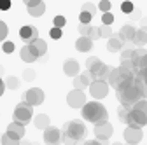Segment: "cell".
I'll use <instances>...</instances> for the list:
<instances>
[{"label":"cell","instance_id":"obj_31","mask_svg":"<svg viewBox=\"0 0 147 145\" xmlns=\"http://www.w3.org/2000/svg\"><path fill=\"white\" fill-rule=\"evenodd\" d=\"M18 86H20V81H18L16 77H7L5 87H9V89H18Z\"/></svg>","mask_w":147,"mask_h":145},{"label":"cell","instance_id":"obj_27","mask_svg":"<svg viewBox=\"0 0 147 145\" xmlns=\"http://www.w3.org/2000/svg\"><path fill=\"white\" fill-rule=\"evenodd\" d=\"M133 52H135V49H124V51L121 52V63L131 61V60H133Z\"/></svg>","mask_w":147,"mask_h":145},{"label":"cell","instance_id":"obj_46","mask_svg":"<svg viewBox=\"0 0 147 145\" xmlns=\"http://www.w3.org/2000/svg\"><path fill=\"white\" fill-rule=\"evenodd\" d=\"M4 91H5V82H4L2 79H0V96L4 95Z\"/></svg>","mask_w":147,"mask_h":145},{"label":"cell","instance_id":"obj_1","mask_svg":"<svg viewBox=\"0 0 147 145\" xmlns=\"http://www.w3.org/2000/svg\"><path fill=\"white\" fill-rule=\"evenodd\" d=\"M86 136V126L82 121H68L63 124L61 140L65 145H77Z\"/></svg>","mask_w":147,"mask_h":145},{"label":"cell","instance_id":"obj_33","mask_svg":"<svg viewBox=\"0 0 147 145\" xmlns=\"http://www.w3.org/2000/svg\"><path fill=\"white\" fill-rule=\"evenodd\" d=\"M65 23H67V19H65L63 16H56V17L53 19V25H54V28H60V30L65 26Z\"/></svg>","mask_w":147,"mask_h":145},{"label":"cell","instance_id":"obj_17","mask_svg":"<svg viewBox=\"0 0 147 145\" xmlns=\"http://www.w3.org/2000/svg\"><path fill=\"white\" fill-rule=\"evenodd\" d=\"M102 66H103V63H102L100 58H96V56H91V58H88V61H86V68H88V72H89L91 79H93L98 72L102 70Z\"/></svg>","mask_w":147,"mask_h":145},{"label":"cell","instance_id":"obj_10","mask_svg":"<svg viewBox=\"0 0 147 145\" xmlns=\"http://www.w3.org/2000/svg\"><path fill=\"white\" fill-rule=\"evenodd\" d=\"M95 136H96V140H100V142H107L110 136H112V133H114V128H112V124L110 122H100V124H96L95 126Z\"/></svg>","mask_w":147,"mask_h":145},{"label":"cell","instance_id":"obj_22","mask_svg":"<svg viewBox=\"0 0 147 145\" xmlns=\"http://www.w3.org/2000/svg\"><path fill=\"white\" fill-rule=\"evenodd\" d=\"M33 124H35V128H37V130H44V131H46L47 128H51V124H49V115H46V114L35 115Z\"/></svg>","mask_w":147,"mask_h":145},{"label":"cell","instance_id":"obj_32","mask_svg":"<svg viewBox=\"0 0 147 145\" xmlns=\"http://www.w3.org/2000/svg\"><path fill=\"white\" fill-rule=\"evenodd\" d=\"M91 30H93V26H91V25H79V32H81V37H89Z\"/></svg>","mask_w":147,"mask_h":145},{"label":"cell","instance_id":"obj_49","mask_svg":"<svg viewBox=\"0 0 147 145\" xmlns=\"http://www.w3.org/2000/svg\"><path fill=\"white\" fill-rule=\"evenodd\" d=\"M77 145H84V143H82V142H81V143H77Z\"/></svg>","mask_w":147,"mask_h":145},{"label":"cell","instance_id":"obj_15","mask_svg":"<svg viewBox=\"0 0 147 145\" xmlns=\"http://www.w3.org/2000/svg\"><path fill=\"white\" fill-rule=\"evenodd\" d=\"M79 70H81V66H79V63L76 61V60H67L65 63H63V72H65V75H68V77H79L81 74H79Z\"/></svg>","mask_w":147,"mask_h":145},{"label":"cell","instance_id":"obj_20","mask_svg":"<svg viewBox=\"0 0 147 145\" xmlns=\"http://www.w3.org/2000/svg\"><path fill=\"white\" fill-rule=\"evenodd\" d=\"M123 46H124V42L119 39V35H112L107 42V51L109 52H117V51L123 49Z\"/></svg>","mask_w":147,"mask_h":145},{"label":"cell","instance_id":"obj_40","mask_svg":"<svg viewBox=\"0 0 147 145\" xmlns=\"http://www.w3.org/2000/svg\"><path fill=\"white\" fill-rule=\"evenodd\" d=\"M102 35H100V28H95L93 26V30H91V33H89V37L88 39H91V40H96V39H100Z\"/></svg>","mask_w":147,"mask_h":145},{"label":"cell","instance_id":"obj_44","mask_svg":"<svg viewBox=\"0 0 147 145\" xmlns=\"http://www.w3.org/2000/svg\"><path fill=\"white\" fill-rule=\"evenodd\" d=\"M11 7V0H0V11H7Z\"/></svg>","mask_w":147,"mask_h":145},{"label":"cell","instance_id":"obj_11","mask_svg":"<svg viewBox=\"0 0 147 145\" xmlns=\"http://www.w3.org/2000/svg\"><path fill=\"white\" fill-rule=\"evenodd\" d=\"M20 37H21V40L26 46H30L32 42H35L37 39H39V30H37L35 26H32V25H25L20 30Z\"/></svg>","mask_w":147,"mask_h":145},{"label":"cell","instance_id":"obj_3","mask_svg":"<svg viewBox=\"0 0 147 145\" xmlns=\"http://www.w3.org/2000/svg\"><path fill=\"white\" fill-rule=\"evenodd\" d=\"M82 117L88 122H93L95 126L100 122H107V108L100 103V101H88L82 108Z\"/></svg>","mask_w":147,"mask_h":145},{"label":"cell","instance_id":"obj_50","mask_svg":"<svg viewBox=\"0 0 147 145\" xmlns=\"http://www.w3.org/2000/svg\"><path fill=\"white\" fill-rule=\"evenodd\" d=\"M33 145H35V143H33Z\"/></svg>","mask_w":147,"mask_h":145},{"label":"cell","instance_id":"obj_21","mask_svg":"<svg viewBox=\"0 0 147 145\" xmlns=\"http://www.w3.org/2000/svg\"><path fill=\"white\" fill-rule=\"evenodd\" d=\"M7 133H11L12 136L23 140V136H25V126H23V124H18V122L12 121V122L7 126Z\"/></svg>","mask_w":147,"mask_h":145},{"label":"cell","instance_id":"obj_18","mask_svg":"<svg viewBox=\"0 0 147 145\" xmlns=\"http://www.w3.org/2000/svg\"><path fill=\"white\" fill-rule=\"evenodd\" d=\"M135 33H137L135 26H131V25H124V26L119 30V39H121L123 42H133Z\"/></svg>","mask_w":147,"mask_h":145},{"label":"cell","instance_id":"obj_29","mask_svg":"<svg viewBox=\"0 0 147 145\" xmlns=\"http://www.w3.org/2000/svg\"><path fill=\"white\" fill-rule=\"evenodd\" d=\"M81 11H82V12H88V14H91V16H95V14H96V5H95V4L86 2V4H82Z\"/></svg>","mask_w":147,"mask_h":145},{"label":"cell","instance_id":"obj_39","mask_svg":"<svg viewBox=\"0 0 147 145\" xmlns=\"http://www.w3.org/2000/svg\"><path fill=\"white\" fill-rule=\"evenodd\" d=\"M121 11L126 12V14L133 12V2H123V4H121Z\"/></svg>","mask_w":147,"mask_h":145},{"label":"cell","instance_id":"obj_42","mask_svg":"<svg viewBox=\"0 0 147 145\" xmlns=\"http://www.w3.org/2000/svg\"><path fill=\"white\" fill-rule=\"evenodd\" d=\"M2 51H4V52H7V54H11V52L14 51V44H12V42H4Z\"/></svg>","mask_w":147,"mask_h":145},{"label":"cell","instance_id":"obj_7","mask_svg":"<svg viewBox=\"0 0 147 145\" xmlns=\"http://www.w3.org/2000/svg\"><path fill=\"white\" fill-rule=\"evenodd\" d=\"M67 103L72 108H84L86 105V95L81 89H72V91L67 95Z\"/></svg>","mask_w":147,"mask_h":145},{"label":"cell","instance_id":"obj_5","mask_svg":"<svg viewBox=\"0 0 147 145\" xmlns=\"http://www.w3.org/2000/svg\"><path fill=\"white\" fill-rule=\"evenodd\" d=\"M32 115H33V107H30V105H26V103H23V101L16 105L14 114H12L14 122L23 124V126H26V124L32 121Z\"/></svg>","mask_w":147,"mask_h":145},{"label":"cell","instance_id":"obj_6","mask_svg":"<svg viewBox=\"0 0 147 145\" xmlns=\"http://www.w3.org/2000/svg\"><path fill=\"white\" fill-rule=\"evenodd\" d=\"M44 98H46V95H44L42 89L32 87V89H28V91L23 95V103H26L30 107H37V105H42L44 103Z\"/></svg>","mask_w":147,"mask_h":145},{"label":"cell","instance_id":"obj_8","mask_svg":"<svg viewBox=\"0 0 147 145\" xmlns=\"http://www.w3.org/2000/svg\"><path fill=\"white\" fill-rule=\"evenodd\" d=\"M131 63H133V66H135V72H144V70H147V49H144V47L135 49Z\"/></svg>","mask_w":147,"mask_h":145},{"label":"cell","instance_id":"obj_24","mask_svg":"<svg viewBox=\"0 0 147 145\" xmlns=\"http://www.w3.org/2000/svg\"><path fill=\"white\" fill-rule=\"evenodd\" d=\"M133 44H135V46H145V44H147V26L137 30L135 39H133Z\"/></svg>","mask_w":147,"mask_h":145},{"label":"cell","instance_id":"obj_16","mask_svg":"<svg viewBox=\"0 0 147 145\" xmlns=\"http://www.w3.org/2000/svg\"><path fill=\"white\" fill-rule=\"evenodd\" d=\"M28 47H30V51L33 52L35 58H40V56H44V54L47 52V44H46V40H42V39H37V40L32 42Z\"/></svg>","mask_w":147,"mask_h":145},{"label":"cell","instance_id":"obj_48","mask_svg":"<svg viewBox=\"0 0 147 145\" xmlns=\"http://www.w3.org/2000/svg\"><path fill=\"white\" fill-rule=\"evenodd\" d=\"M112 145H123V143H119V142H114V143H112Z\"/></svg>","mask_w":147,"mask_h":145},{"label":"cell","instance_id":"obj_19","mask_svg":"<svg viewBox=\"0 0 147 145\" xmlns=\"http://www.w3.org/2000/svg\"><path fill=\"white\" fill-rule=\"evenodd\" d=\"M91 84H93V79H91L89 72H86V74H81L79 77L74 79V87H76V89H81V91H82V87H89Z\"/></svg>","mask_w":147,"mask_h":145},{"label":"cell","instance_id":"obj_14","mask_svg":"<svg viewBox=\"0 0 147 145\" xmlns=\"http://www.w3.org/2000/svg\"><path fill=\"white\" fill-rule=\"evenodd\" d=\"M26 4V9H28V14L30 16H42L44 11H46V4L42 2V0H28Z\"/></svg>","mask_w":147,"mask_h":145},{"label":"cell","instance_id":"obj_26","mask_svg":"<svg viewBox=\"0 0 147 145\" xmlns=\"http://www.w3.org/2000/svg\"><path fill=\"white\" fill-rule=\"evenodd\" d=\"M20 56H21V60H23V61H26V63H32V61H35V60H37V58L33 56V52L30 51V47H28V46H25V47L21 49Z\"/></svg>","mask_w":147,"mask_h":145},{"label":"cell","instance_id":"obj_34","mask_svg":"<svg viewBox=\"0 0 147 145\" xmlns=\"http://www.w3.org/2000/svg\"><path fill=\"white\" fill-rule=\"evenodd\" d=\"M102 23H103L105 26H110V25L114 23V14H110V12L103 14V16H102Z\"/></svg>","mask_w":147,"mask_h":145},{"label":"cell","instance_id":"obj_12","mask_svg":"<svg viewBox=\"0 0 147 145\" xmlns=\"http://www.w3.org/2000/svg\"><path fill=\"white\" fill-rule=\"evenodd\" d=\"M61 142H63L61 140V130L51 126V128H47L44 131V143H47V145H60Z\"/></svg>","mask_w":147,"mask_h":145},{"label":"cell","instance_id":"obj_36","mask_svg":"<svg viewBox=\"0 0 147 145\" xmlns=\"http://www.w3.org/2000/svg\"><path fill=\"white\" fill-rule=\"evenodd\" d=\"M100 35H102V37H105V39H110V37H112V30H110V26L102 25L100 26Z\"/></svg>","mask_w":147,"mask_h":145},{"label":"cell","instance_id":"obj_28","mask_svg":"<svg viewBox=\"0 0 147 145\" xmlns=\"http://www.w3.org/2000/svg\"><path fill=\"white\" fill-rule=\"evenodd\" d=\"M130 110H131V108L119 107V110H117V115H119V121H121V122H126V121H128V115H130Z\"/></svg>","mask_w":147,"mask_h":145},{"label":"cell","instance_id":"obj_4","mask_svg":"<svg viewBox=\"0 0 147 145\" xmlns=\"http://www.w3.org/2000/svg\"><path fill=\"white\" fill-rule=\"evenodd\" d=\"M116 95H117V100L121 101V107L133 108L140 101V98H142L144 93H142V89H140V86L137 84V79H135L133 86L124 87V89H121V91H116Z\"/></svg>","mask_w":147,"mask_h":145},{"label":"cell","instance_id":"obj_13","mask_svg":"<svg viewBox=\"0 0 147 145\" xmlns=\"http://www.w3.org/2000/svg\"><path fill=\"white\" fill-rule=\"evenodd\" d=\"M123 136H124V140H126L128 145H138L142 142V138H144V133L138 128H126L124 133H123Z\"/></svg>","mask_w":147,"mask_h":145},{"label":"cell","instance_id":"obj_47","mask_svg":"<svg viewBox=\"0 0 147 145\" xmlns=\"http://www.w3.org/2000/svg\"><path fill=\"white\" fill-rule=\"evenodd\" d=\"M20 145H33V143H32V142H26V140H21Z\"/></svg>","mask_w":147,"mask_h":145},{"label":"cell","instance_id":"obj_2","mask_svg":"<svg viewBox=\"0 0 147 145\" xmlns=\"http://www.w3.org/2000/svg\"><path fill=\"white\" fill-rule=\"evenodd\" d=\"M135 79H137V75H135V72H131V70H128L126 66H117V68H112V74H110V77H109V86H112L116 91H121V89H124V87H130V86H133L135 84Z\"/></svg>","mask_w":147,"mask_h":145},{"label":"cell","instance_id":"obj_45","mask_svg":"<svg viewBox=\"0 0 147 145\" xmlns=\"http://www.w3.org/2000/svg\"><path fill=\"white\" fill-rule=\"evenodd\" d=\"M84 145H107V142H100V140H88V142H84Z\"/></svg>","mask_w":147,"mask_h":145},{"label":"cell","instance_id":"obj_30","mask_svg":"<svg viewBox=\"0 0 147 145\" xmlns=\"http://www.w3.org/2000/svg\"><path fill=\"white\" fill-rule=\"evenodd\" d=\"M110 7H112V4H110L109 0H102V2H98V9H100L103 14L110 12Z\"/></svg>","mask_w":147,"mask_h":145},{"label":"cell","instance_id":"obj_9","mask_svg":"<svg viewBox=\"0 0 147 145\" xmlns=\"http://www.w3.org/2000/svg\"><path fill=\"white\" fill-rule=\"evenodd\" d=\"M89 93L95 100H103L109 95V82L103 81H95L93 84L89 86Z\"/></svg>","mask_w":147,"mask_h":145},{"label":"cell","instance_id":"obj_35","mask_svg":"<svg viewBox=\"0 0 147 145\" xmlns=\"http://www.w3.org/2000/svg\"><path fill=\"white\" fill-rule=\"evenodd\" d=\"M79 19H81V25H89V23H91V19H93V16L88 14V12H82V11H81Z\"/></svg>","mask_w":147,"mask_h":145},{"label":"cell","instance_id":"obj_43","mask_svg":"<svg viewBox=\"0 0 147 145\" xmlns=\"http://www.w3.org/2000/svg\"><path fill=\"white\" fill-rule=\"evenodd\" d=\"M49 33H51V37H53V39H56V40L61 39V30H60V28H54V26H53V30H51Z\"/></svg>","mask_w":147,"mask_h":145},{"label":"cell","instance_id":"obj_41","mask_svg":"<svg viewBox=\"0 0 147 145\" xmlns=\"http://www.w3.org/2000/svg\"><path fill=\"white\" fill-rule=\"evenodd\" d=\"M23 79H25V81H33V79H35V72L30 70V68L25 70V72H23Z\"/></svg>","mask_w":147,"mask_h":145},{"label":"cell","instance_id":"obj_25","mask_svg":"<svg viewBox=\"0 0 147 145\" xmlns=\"http://www.w3.org/2000/svg\"><path fill=\"white\" fill-rule=\"evenodd\" d=\"M0 143H2V145H20L21 140H20V138H16V136H12L11 133L5 131L2 136H0Z\"/></svg>","mask_w":147,"mask_h":145},{"label":"cell","instance_id":"obj_37","mask_svg":"<svg viewBox=\"0 0 147 145\" xmlns=\"http://www.w3.org/2000/svg\"><path fill=\"white\" fill-rule=\"evenodd\" d=\"M7 33H9V28H7V25H5L4 21H0V42H2V40H5Z\"/></svg>","mask_w":147,"mask_h":145},{"label":"cell","instance_id":"obj_38","mask_svg":"<svg viewBox=\"0 0 147 145\" xmlns=\"http://www.w3.org/2000/svg\"><path fill=\"white\" fill-rule=\"evenodd\" d=\"M133 108H137V110H140V112H144L145 114V117H147V100H140Z\"/></svg>","mask_w":147,"mask_h":145},{"label":"cell","instance_id":"obj_23","mask_svg":"<svg viewBox=\"0 0 147 145\" xmlns=\"http://www.w3.org/2000/svg\"><path fill=\"white\" fill-rule=\"evenodd\" d=\"M91 47H93V40L88 37H79L76 42V49L81 52H88V51H91Z\"/></svg>","mask_w":147,"mask_h":145}]
</instances>
